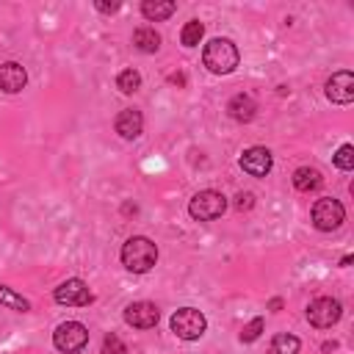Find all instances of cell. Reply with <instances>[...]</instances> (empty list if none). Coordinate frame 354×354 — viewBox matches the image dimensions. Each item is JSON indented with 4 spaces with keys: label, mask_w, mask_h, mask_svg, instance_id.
<instances>
[{
    "label": "cell",
    "mask_w": 354,
    "mask_h": 354,
    "mask_svg": "<svg viewBox=\"0 0 354 354\" xmlns=\"http://www.w3.org/2000/svg\"><path fill=\"white\" fill-rule=\"evenodd\" d=\"M155 260H158V246H155L149 238L133 235V238L124 241V246H122V263H124L127 271H133V274H147V271L155 266Z\"/></svg>",
    "instance_id": "1"
},
{
    "label": "cell",
    "mask_w": 354,
    "mask_h": 354,
    "mask_svg": "<svg viewBox=\"0 0 354 354\" xmlns=\"http://www.w3.org/2000/svg\"><path fill=\"white\" fill-rule=\"evenodd\" d=\"M202 61H205V66H207L213 75H230V72L238 66L241 53H238V47H235L230 39H210V41L205 44Z\"/></svg>",
    "instance_id": "2"
},
{
    "label": "cell",
    "mask_w": 354,
    "mask_h": 354,
    "mask_svg": "<svg viewBox=\"0 0 354 354\" xmlns=\"http://www.w3.org/2000/svg\"><path fill=\"white\" fill-rule=\"evenodd\" d=\"M171 332L180 337V340H199L207 329V321L199 310L194 307H180L174 315H171Z\"/></svg>",
    "instance_id": "3"
},
{
    "label": "cell",
    "mask_w": 354,
    "mask_h": 354,
    "mask_svg": "<svg viewBox=\"0 0 354 354\" xmlns=\"http://www.w3.org/2000/svg\"><path fill=\"white\" fill-rule=\"evenodd\" d=\"M227 210V196L218 191H199L191 202H188V213L196 221H213Z\"/></svg>",
    "instance_id": "4"
},
{
    "label": "cell",
    "mask_w": 354,
    "mask_h": 354,
    "mask_svg": "<svg viewBox=\"0 0 354 354\" xmlns=\"http://www.w3.org/2000/svg\"><path fill=\"white\" fill-rule=\"evenodd\" d=\"M88 343V329L80 321H66L53 332V346L64 354H77Z\"/></svg>",
    "instance_id": "5"
},
{
    "label": "cell",
    "mask_w": 354,
    "mask_h": 354,
    "mask_svg": "<svg viewBox=\"0 0 354 354\" xmlns=\"http://www.w3.org/2000/svg\"><path fill=\"white\" fill-rule=\"evenodd\" d=\"M310 216H313V224H315L321 232H332V230H337V227L343 224V218H346V207H343L337 199L324 196V199H315Z\"/></svg>",
    "instance_id": "6"
},
{
    "label": "cell",
    "mask_w": 354,
    "mask_h": 354,
    "mask_svg": "<svg viewBox=\"0 0 354 354\" xmlns=\"http://www.w3.org/2000/svg\"><path fill=\"white\" fill-rule=\"evenodd\" d=\"M340 315H343V307H340V301L332 299V296H321V299L310 301V307H307V321H310L315 329H329L332 324L340 321Z\"/></svg>",
    "instance_id": "7"
},
{
    "label": "cell",
    "mask_w": 354,
    "mask_h": 354,
    "mask_svg": "<svg viewBox=\"0 0 354 354\" xmlns=\"http://www.w3.org/2000/svg\"><path fill=\"white\" fill-rule=\"evenodd\" d=\"M55 301L58 304H69V307H86L94 301V293L88 290V285L83 279H66L55 288Z\"/></svg>",
    "instance_id": "8"
},
{
    "label": "cell",
    "mask_w": 354,
    "mask_h": 354,
    "mask_svg": "<svg viewBox=\"0 0 354 354\" xmlns=\"http://www.w3.org/2000/svg\"><path fill=\"white\" fill-rule=\"evenodd\" d=\"M160 318V310L152 301H133L124 307V324L133 329H152Z\"/></svg>",
    "instance_id": "9"
},
{
    "label": "cell",
    "mask_w": 354,
    "mask_h": 354,
    "mask_svg": "<svg viewBox=\"0 0 354 354\" xmlns=\"http://www.w3.org/2000/svg\"><path fill=\"white\" fill-rule=\"evenodd\" d=\"M326 97L337 105H348L354 100V75L351 72H335L329 80H326Z\"/></svg>",
    "instance_id": "10"
},
{
    "label": "cell",
    "mask_w": 354,
    "mask_h": 354,
    "mask_svg": "<svg viewBox=\"0 0 354 354\" xmlns=\"http://www.w3.org/2000/svg\"><path fill=\"white\" fill-rule=\"evenodd\" d=\"M271 163H274V158H271V152L266 147H249L241 155V169L246 174H252V177H266L271 171Z\"/></svg>",
    "instance_id": "11"
},
{
    "label": "cell",
    "mask_w": 354,
    "mask_h": 354,
    "mask_svg": "<svg viewBox=\"0 0 354 354\" xmlns=\"http://www.w3.org/2000/svg\"><path fill=\"white\" fill-rule=\"evenodd\" d=\"M25 83H28V72H25L22 64H17V61H6V64H0V88H3L6 94H17V91H22Z\"/></svg>",
    "instance_id": "12"
},
{
    "label": "cell",
    "mask_w": 354,
    "mask_h": 354,
    "mask_svg": "<svg viewBox=\"0 0 354 354\" xmlns=\"http://www.w3.org/2000/svg\"><path fill=\"white\" fill-rule=\"evenodd\" d=\"M141 127H144V116L141 111L136 108H124L119 116H116V133L124 138V141H133L141 136Z\"/></svg>",
    "instance_id": "13"
},
{
    "label": "cell",
    "mask_w": 354,
    "mask_h": 354,
    "mask_svg": "<svg viewBox=\"0 0 354 354\" xmlns=\"http://www.w3.org/2000/svg\"><path fill=\"white\" fill-rule=\"evenodd\" d=\"M227 111L235 122H252L254 113H257V102L249 97V94H235L230 102H227Z\"/></svg>",
    "instance_id": "14"
},
{
    "label": "cell",
    "mask_w": 354,
    "mask_h": 354,
    "mask_svg": "<svg viewBox=\"0 0 354 354\" xmlns=\"http://www.w3.org/2000/svg\"><path fill=\"white\" fill-rule=\"evenodd\" d=\"M324 185V177L318 169H310V166H301L293 171V188L301 191V194H310V191H318Z\"/></svg>",
    "instance_id": "15"
},
{
    "label": "cell",
    "mask_w": 354,
    "mask_h": 354,
    "mask_svg": "<svg viewBox=\"0 0 354 354\" xmlns=\"http://www.w3.org/2000/svg\"><path fill=\"white\" fill-rule=\"evenodd\" d=\"M174 11H177V3H174V0H144V3H141V14H144L149 22L169 19Z\"/></svg>",
    "instance_id": "16"
},
{
    "label": "cell",
    "mask_w": 354,
    "mask_h": 354,
    "mask_svg": "<svg viewBox=\"0 0 354 354\" xmlns=\"http://www.w3.org/2000/svg\"><path fill=\"white\" fill-rule=\"evenodd\" d=\"M133 44H136L141 53H158L160 36L155 33V28H138V30L133 33Z\"/></svg>",
    "instance_id": "17"
},
{
    "label": "cell",
    "mask_w": 354,
    "mask_h": 354,
    "mask_svg": "<svg viewBox=\"0 0 354 354\" xmlns=\"http://www.w3.org/2000/svg\"><path fill=\"white\" fill-rule=\"evenodd\" d=\"M299 337L296 335H288V332H279L274 340H271V348L268 354H299Z\"/></svg>",
    "instance_id": "18"
},
{
    "label": "cell",
    "mask_w": 354,
    "mask_h": 354,
    "mask_svg": "<svg viewBox=\"0 0 354 354\" xmlns=\"http://www.w3.org/2000/svg\"><path fill=\"white\" fill-rule=\"evenodd\" d=\"M0 304H6L8 310H19V313H28L30 310V301L25 296H19L14 288L8 285H0Z\"/></svg>",
    "instance_id": "19"
},
{
    "label": "cell",
    "mask_w": 354,
    "mask_h": 354,
    "mask_svg": "<svg viewBox=\"0 0 354 354\" xmlns=\"http://www.w3.org/2000/svg\"><path fill=\"white\" fill-rule=\"evenodd\" d=\"M202 33H205V25H202L199 19H191V22H185V28L180 30V41H183L185 47H196V44L202 41Z\"/></svg>",
    "instance_id": "20"
},
{
    "label": "cell",
    "mask_w": 354,
    "mask_h": 354,
    "mask_svg": "<svg viewBox=\"0 0 354 354\" xmlns=\"http://www.w3.org/2000/svg\"><path fill=\"white\" fill-rule=\"evenodd\" d=\"M138 86H141V75L136 69H122L116 75V88L122 94H133V91H138Z\"/></svg>",
    "instance_id": "21"
},
{
    "label": "cell",
    "mask_w": 354,
    "mask_h": 354,
    "mask_svg": "<svg viewBox=\"0 0 354 354\" xmlns=\"http://www.w3.org/2000/svg\"><path fill=\"white\" fill-rule=\"evenodd\" d=\"M335 166H337L340 171H351V169H354V147H351V144H343V147L337 149Z\"/></svg>",
    "instance_id": "22"
},
{
    "label": "cell",
    "mask_w": 354,
    "mask_h": 354,
    "mask_svg": "<svg viewBox=\"0 0 354 354\" xmlns=\"http://www.w3.org/2000/svg\"><path fill=\"white\" fill-rule=\"evenodd\" d=\"M260 332H263V318H252V321L241 329V340H243V343H254V340L260 337Z\"/></svg>",
    "instance_id": "23"
},
{
    "label": "cell",
    "mask_w": 354,
    "mask_h": 354,
    "mask_svg": "<svg viewBox=\"0 0 354 354\" xmlns=\"http://www.w3.org/2000/svg\"><path fill=\"white\" fill-rule=\"evenodd\" d=\"M100 354H127V348H124V343H122L116 335H108V337L102 340Z\"/></svg>",
    "instance_id": "24"
},
{
    "label": "cell",
    "mask_w": 354,
    "mask_h": 354,
    "mask_svg": "<svg viewBox=\"0 0 354 354\" xmlns=\"http://www.w3.org/2000/svg\"><path fill=\"white\" fill-rule=\"evenodd\" d=\"M94 6H97V11H102V14H113V11H119V8H122V3H119V0H113V3H102V0H97Z\"/></svg>",
    "instance_id": "25"
},
{
    "label": "cell",
    "mask_w": 354,
    "mask_h": 354,
    "mask_svg": "<svg viewBox=\"0 0 354 354\" xmlns=\"http://www.w3.org/2000/svg\"><path fill=\"white\" fill-rule=\"evenodd\" d=\"M252 199H254L252 194H238V202H235V207H238V210H249V207H252Z\"/></svg>",
    "instance_id": "26"
},
{
    "label": "cell",
    "mask_w": 354,
    "mask_h": 354,
    "mask_svg": "<svg viewBox=\"0 0 354 354\" xmlns=\"http://www.w3.org/2000/svg\"><path fill=\"white\" fill-rule=\"evenodd\" d=\"M268 307H271V310H274V313H277V310H279V307H282V299H271V301H268Z\"/></svg>",
    "instance_id": "27"
}]
</instances>
